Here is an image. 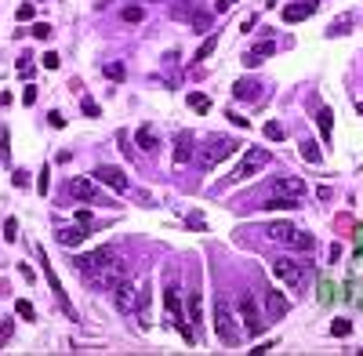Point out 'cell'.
<instances>
[{
  "label": "cell",
  "mask_w": 363,
  "mask_h": 356,
  "mask_svg": "<svg viewBox=\"0 0 363 356\" xmlns=\"http://www.w3.org/2000/svg\"><path fill=\"white\" fill-rule=\"evenodd\" d=\"M95 182H102V185H109V189H116V193L127 189V175L120 171V167H109V164L95 167Z\"/></svg>",
  "instance_id": "obj_9"
},
{
  "label": "cell",
  "mask_w": 363,
  "mask_h": 356,
  "mask_svg": "<svg viewBox=\"0 0 363 356\" xmlns=\"http://www.w3.org/2000/svg\"><path fill=\"white\" fill-rule=\"evenodd\" d=\"M73 262H76V273H84V269H98V265L120 262V251H116L113 244H105V247H95L91 255H80V258H73Z\"/></svg>",
  "instance_id": "obj_6"
},
{
  "label": "cell",
  "mask_w": 363,
  "mask_h": 356,
  "mask_svg": "<svg viewBox=\"0 0 363 356\" xmlns=\"http://www.w3.org/2000/svg\"><path fill=\"white\" fill-rule=\"evenodd\" d=\"M185 102H189L196 113H207V109H211V98H207L204 91H189V98H185Z\"/></svg>",
  "instance_id": "obj_24"
},
{
  "label": "cell",
  "mask_w": 363,
  "mask_h": 356,
  "mask_svg": "<svg viewBox=\"0 0 363 356\" xmlns=\"http://www.w3.org/2000/svg\"><path fill=\"white\" fill-rule=\"evenodd\" d=\"M316 196H319V200H324V204H327V200H331V196H334V193H331V185H319V189H316Z\"/></svg>",
  "instance_id": "obj_44"
},
{
  "label": "cell",
  "mask_w": 363,
  "mask_h": 356,
  "mask_svg": "<svg viewBox=\"0 0 363 356\" xmlns=\"http://www.w3.org/2000/svg\"><path fill=\"white\" fill-rule=\"evenodd\" d=\"M22 102H26V106H33V102H36V88H26V95H22Z\"/></svg>",
  "instance_id": "obj_48"
},
{
  "label": "cell",
  "mask_w": 363,
  "mask_h": 356,
  "mask_svg": "<svg viewBox=\"0 0 363 356\" xmlns=\"http://www.w3.org/2000/svg\"><path fill=\"white\" fill-rule=\"evenodd\" d=\"M287 312H291V302L280 295L276 287H269L265 291V316H269V320H284Z\"/></svg>",
  "instance_id": "obj_10"
},
{
  "label": "cell",
  "mask_w": 363,
  "mask_h": 356,
  "mask_svg": "<svg viewBox=\"0 0 363 356\" xmlns=\"http://www.w3.org/2000/svg\"><path fill=\"white\" fill-rule=\"evenodd\" d=\"M272 273H276V276H284V280H287V284H291L294 291H302V287L309 284V273H312V269H309V262H294V258H276V262H272Z\"/></svg>",
  "instance_id": "obj_3"
},
{
  "label": "cell",
  "mask_w": 363,
  "mask_h": 356,
  "mask_svg": "<svg viewBox=\"0 0 363 356\" xmlns=\"http://www.w3.org/2000/svg\"><path fill=\"white\" fill-rule=\"evenodd\" d=\"M15 229H18V222H15V218H8V222H4V240H8V244L15 240V236H18Z\"/></svg>",
  "instance_id": "obj_39"
},
{
  "label": "cell",
  "mask_w": 363,
  "mask_h": 356,
  "mask_svg": "<svg viewBox=\"0 0 363 356\" xmlns=\"http://www.w3.org/2000/svg\"><path fill=\"white\" fill-rule=\"evenodd\" d=\"M149 295H153V284H142V291H138V312H142V327H153V316H149Z\"/></svg>",
  "instance_id": "obj_21"
},
{
  "label": "cell",
  "mask_w": 363,
  "mask_h": 356,
  "mask_svg": "<svg viewBox=\"0 0 363 356\" xmlns=\"http://www.w3.org/2000/svg\"><path fill=\"white\" fill-rule=\"evenodd\" d=\"M319 305H327V302H334V284H327V280H319Z\"/></svg>",
  "instance_id": "obj_34"
},
{
  "label": "cell",
  "mask_w": 363,
  "mask_h": 356,
  "mask_svg": "<svg viewBox=\"0 0 363 356\" xmlns=\"http://www.w3.org/2000/svg\"><path fill=\"white\" fill-rule=\"evenodd\" d=\"M40 62H44V69H58V66H62V58H58L55 51H48V55H40Z\"/></svg>",
  "instance_id": "obj_38"
},
{
  "label": "cell",
  "mask_w": 363,
  "mask_h": 356,
  "mask_svg": "<svg viewBox=\"0 0 363 356\" xmlns=\"http://www.w3.org/2000/svg\"><path fill=\"white\" fill-rule=\"evenodd\" d=\"M76 222H80V225H88V229H91V222H95V215H91V211H76Z\"/></svg>",
  "instance_id": "obj_42"
},
{
  "label": "cell",
  "mask_w": 363,
  "mask_h": 356,
  "mask_svg": "<svg viewBox=\"0 0 363 356\" xmlns=\"http://www.w3.org/2000/svg\"><path fill=\"white\" fill-rule=\"evenodd\" d=\"M69 193L76 196V200H98V193H95V182H91V178H73V182H69Z\"/></svg>",
  "instance_id": "obj_15"
},
{
  "label": "cell",
  "mask_w": 363,
  "mask_h": 356,
  "mask_svg": "<svg viewBox=\"0 0 363 356\" xmlns=\"http://www.w3.org/2000/svg\"><path fill=\"white\" fill-rule=\"evenodd\" d=\"M36 258H40V269H44V276H48V284H51V291H55V302L66 309V316L69 320H80L76 316V309H73V302H69V295H66V287L58 284V273L51 269V262H48V255H44V247H36Z\"/></svg>",
  "instance_id": "obj_5"
},
{
  "label": "cell",
  "mask_w": 363,
  "mask_h": 356,
  "mask_svg": "<svg viewBox=\"0 0 363 356\" xmlns=\"http://www.w3.org/2000/svg\"><path fill=\"white\" fill-rule=\"evenodd\" d=\"M232 4H236V0H218V11H229Z\"/></svg>",
  "instance_id": "obj_50"
},
{
  "label": "cell",
  "mask_w": 363,
  "mask_h": 356,
  "mask_svg": "<svg viewBox=\"0 0 363 356\" xmlns=\"http://www.w3.org/2000/svg\"><path fill=\"white\" fill-rule=\"evenodd\" d=\"M48 116H51V128H62V124H66V116H62L58 109H55V113H48Z\"/></svg>",
  "instance_id": "obj_47"
},
{
  "label": "cell",
  "mask_w": 363,
  "mask_h": 356,
  "mask_svg": "<svg viewBox=\"0 0 363 356\" xmlns=\"http://www.w3.org/2000/svg\"><path fill=\"white\" fill-rule=\"evenodd\" d=\"M265 164H269V149H265V145H251V149L244 153V160L232 167L229 182H247V178H254Z\"/></svg>",
  "instance_id": "obj_2"
},
{
  "label": "cell",
  "mask_w": 363,
  "mask_h": 356,
  "mask_svg": "<svg viewBox=\"0 0 363 356\" xmlns=\"http://www.w3.org/2000/svg\"><path fill=\"white\" fill-rule=\"evenodd\" d=\"M215 331H218V338H222L225 345H236L240 338H244V327H240L236 312L229 309V302H225L222 295L215 298Z\"/></svg>",
  "instance_id": "obj_1"
},
{
  "label": "cell",
  "mask_w": 363,
  "mask_h": 356,
  "mask_svg": "<svg viewBox=\"0 0 363 356\" xmlns=\"http://www.w3.org/2000/svg\"><path fill=\"white\" fill-rule=\"evenodd\" d=\"M124 22H145V8L142 4H127L124 8Z\"/></svg>",
  "instance_id": "obj_30"
},
{
  "label": "cell",
  "mask_w": 363,
  "mask_h": 356,
  "mask_svg": "<svg viewBox=\"0 0 363 356\" xmlns=\"http://www.w3.org/2000/svg\"><path fill=\"white\" fill-rule=\"evenodd\" d=\"M15 312L22 316V320H36V309H33V302H26V298L15 302Z\"/></svg>",
  "instance_id": "obj_31"
},
{
  "label": "cell",
  "mask_w": 363,
  "mask_h": 356,
  "mask_svg": "<svg viewBox=\"0 0 363 356\" xmlns=\"http://www.w3.org/2000/svg\"><path fill=\"white\" fill-rule=\"evenodd\" d=\"M305 182L302 178H294V175H284V178H276L272 185H269V193L272 196H284V200H302V196H305Z\"/></svg>",
  "instance_id": "obj_8"
},
{
  "label": "cell",
  "mask_w": 363,
  "mask_h": 356,
  "mask_svg": "<svg viewBox=\"0 0 363 356\" xmlns=\"http://www.w3.org/2000/svg\"><path fill=\"white\" fill-rule=\"evenodd\" d=\"M84 236H88V225H69V229H58V244L76 247V244H84Z\"/></svg>",
  "instance_id": "obj_16"
},
{
  "label": "cell",
  "mask_w": 363,
  "mask_h": 356,
  "mask_svg": "<svg viewBox=\"0 0 363 356\" xmlns=\"http://www.w3.org/2000/svg\"><path fill=\"white\" fill-rule=\"evenodd\" d=\"M356 22V15H341L334 26H327V36H341V33H349V26Z\"/></svg>",
  "instance_id": "obj_26"
},
{
  "label": "cell",
  "mask_w": 363,
  "mask_h": 356,
  "mask_svg": "<svg viewBox=\"0 0 363 356\" xmlns=\"http://www.w3.org/2000/svg\"><path fill=\"white\" fill-rule=\"evenodd\" d=\"M232 95H236V98H247V102H258V98H262V84L251 80V76H247V80H236V84H232Z\"/></svg>",
  "instance_id": "obj_14"
},
{
  "label": "cell",
  "mask_w": 363,
  "mask_h": 356,
  "mask_svg": "<svg viewBox=\"0 0 363 356\" xmlns=\"http://www.w3.org/2000/svg\"><path fill=\"white\" fill-rule=\"evenodd\" d=\"M240 312H244V331L247 334H262V327H265V316L258 312V305H254V295H240Z\"/></svg>",
  "instance_id": "obj_7"
},
{
  "label": "cell",
  "mask_w": 363,
  "mask_h": 356,
  "mask_svg": "<svg viewBox=\"0 0 363 356\" xmlns=\"http://www.w3.org/2000/svg\"><path fill=\"white\" fill-rule=\"evenodd\" d=\"M284 244H287V247H294V251H312V247H316V240H312L309 233H302V229H291V236H287Z\"/></svg>",
  "instance_id": "obj_20"
},
{
  "label": "cell",
  "mask_w": 363,
  "mask_h": 356,
  "mask_svg": "<svg viewBox=\"0 0 363 356\" xmlns=\"http://www.w3.org/2000/svg\"><path fill=\"white\" fill-rule=\"evenodd\" d=\"M200 8H204V4H200V0H175V4H171V18H193Z\"/></svg>",
  "instance_id": "obj_19"
},
{
  "label": "cell",
  "mask_w": 363,
  "mask_h": 356,
  "mask_svg": "<svg viewBox=\"0 0 363 356\" xmlns=\"http://www.w3.org/2000/svg\"><path fill=\"white\" fill-rule=\"evenodd\" d=\"M251 51H254L258 58H265V55H272V51H276V44H272V40H258V44H254Z\"/></svg>",
  "instance_id": "obj_37"
},
{
  "label": "cell",
  "mask_w": 363,
  "mask_h": 356,
  "mask_svg": "<svg viewBox=\"0 0 363 356\" xmlns=\"http://www.w3.org/2000/svg\"><path fill=\"white\" fill-rule=\"evenodd\" d=\"M291 229H294V225H287V222H276V225H269V236H272V240H280V244H284L287 236H291Z\"/></svg>",
  "instance_id": "obj_28"
},
{
  "label": "cell",
  "mask_w": 363,
  "mask_h": 356,
  "mask_svg": "<svg viewBox=\"0 0 363 356\" xmlns=\"http://www.w3.org/2000/svg\"><path fill=\"white\" fill-rule=\"evenodd\" d=\"M29 33L36 36V40H51V26H48V22H36V26H33Z\"/></svg>",
  "instance_id": "obj_36"
},
{
  "label": "cell",
  "mask_w": 363,
  "mask_h": 356,
  "mask_svg": "<svg viewBox=\"0 0 363 356\" xmlns=\"http://www.w3.org/2000/svg\"><path fill=\"white\" fill-rule=\"evenodd\" d=\"M269 349H272V342H262V345H254V349H251V356H265Z\"/></svg>",
  "instance_id": "obj_46"
},
{
  "label": "cell",
  "mask_w": 363,
  "mask_h": 356,
  "mask_svg": "<svg viewBox=\"0 0 363 356\" xmlns=\"http://www.w3.org/2000/svg\"><path fill=\"white\" fill-rule=\"evenodd\" d=\"M349 331H352V320H334V324H331V334H334V338H345Z\"/></svg>",
  "instance_id": "obj_35"
},
{
  "label": "cell",
  "mask_w": 363,
  "mask_h": 356,
  "mask_svg": "<svg viewBox=\"0 0 363 356\" xmlns=\"http://www.w3.org/2000/svg\"><path fill=\"white\" fill-rule=\"evenodd\" d=\"M18 18L29 22V18H33V4H22V8H18Z\"/></svg>",
  "instance_id": "obj_45"
},
{
  "label": "cell",
  "mask_w": 363,
  "mask_h": 356,
  "mask_svg": "<svg viewBox=\"0 0 363 356\" xmlns=\"http://www.w3.org/2000/svg\"><path fill=\"white\" fill-rule=\"evenodd\" d=\"M215 44H218V36L211 33V36H207V40H204V44H200V51H196V62H207V58H211V51H215Z\"/></svg>",
  "instance_id": "obj_29"
},
{
  "label": "cell",
  "mask_w": 363,
  "mask_h": 356,
  "mask_svg": "<svg viewBox=\"0 0 363 356\" xmlns=\"http://www.w3.org/2000/svg\"><path fill=\"white\" fill-rule=\"evenodd\" d=\"M164 305H167V320H171V324H182V320H185L182 309H178V291H175L171 284L164 287Z\"/></svg>",
  "instance_id": "obj_18"
},
{
  "label": "cell",
  "mask_w": 363,
  "mask_h": 356,
  "mask_svg": "<svg viewBox=\"0 0 363 356\" xmlns=\"http://www.w3.org/2000/svg\"><path fill=\"white\" fill-rule=\"evenodd\" d=\"M189 160H193V131H178V138H175V164L182 167Z\"/></svg>",
  "instance_id": "obj_12"
},
{
  "label": "cell",
  "mask_w": 363,
  "mask_h": 356,
  "mask_svg": "<svg viewBox=\"0 0 363 356\" xmlns=\"http://www.w3.org/2000/svg\"><path fill=\"white\" fill-rule=\"evenodd\" d=\"M105 76H109V80H124V76H127V69L120 66V62H105Z\"/></svg>",
  "instance_id": "obj_33"
},
{
  "label": "cell",
  "mask_w": 363,
  "mask_h": 356,
  "mask_svg": "<svg viewBox=\"0 0 363 356\" xmlns=\"http://www.w3.org/2000/svg\"><path fill=\"white\" fill-rule=\"evenodd\" d=\"M284 135H287V131H284V124H276V120H269V124H265V138L284 142Z\"/></svg>",
  "instance_id": "obj_32"
},
{
  "label": "cell",
  "mask_w": 363,
  "mask_h": 356,
  "mask_svg": "<svg viewBox=\"0 0 363 356\" xmlns=\"http://www.w3.org/2000/svg\"><path fill=\"white\" fill-rule=\"evenodd\" d=\"M8 338H11V324H4V327H0V345H4Z\"/></svg>",
  "instance_id": "obj_49"
},
{
  "label": "cell",
  "mask_w": 363,
  "mask_h": 356,
  "mask_svg": "<svg viewBox=\"0 0 363 356\" xmlns=\"http://www.w3.org/2000/svg\"><path fill=\"white\" fill-rule=\"evenodd\" d=\"M254 22H258V15H247V18H244V26H240V33H251V29H254Z\"/></svg>",
  "instance_id": "obj_43"
},
{
  "label": "cell",
  "mask_w": 363,
  "mask_h": 356,
  "mask_svg": "<svg viewBox=\"0 0 363 356\" xmlns=\"http://www.w3.org/2000/svg\"><path fill=\"white\" fill-rule=\"evenodd\" d=\"M80 109H84V113H88V116H98V113H102V109H98V102H95V98H84V102H80Z\"/></svg>",
  "instance_id": "obj_40"
},
{
  "label": "cell",
  "mask_w": 363,
  "mask_h": 356,
  "mask_svg": "<svg viewBox=\"0 0 363 356\" xmlns=\"http://www.w3.org/2000/svg\"><path fill=\"white\" fill-rule=\"evenodd\" d=\"M302 156H305L309 164H319V160H324V153H319L316 142H302Z\"/></svg>",
  "instance_id": "obj_27"
},
{
  "label": "cell",
  "mask_w": 363,
  "mask_h": 356,
  "mask_svg": "<svg viewBox=\"0 0 363 356\" xmlns=\"http://www.w3.org/2000/svg\"><path fill=\"white\" fill-rule=\"evenodd\" d=\"M356 109H359V113H363V98H359V102H356Z\"/></svg>",
  "instance_id": "obj_51"
},
{
  "label": "cell",
  "mask_w": 363,
  "mask_h": 356,
  "mask_svg": "<svg viewBox=\"0 0 363 356\" xmlns=\"http://www.w3.org/2000/svg\"><path fill=\"white\" fill-rule=\"evenodd\" d=\"M189 22H193V29H196V33H211V11H207V8H200Z\"/></svg>",
  "instance_id": "obj_23"
},
{
  "label": "cell",
  "mask_w": 363,
  "mask_h": 356,
  "mask_svg": "<svg viewBox=\"0 0 363 356\" xmlns=\"http://www.w3.org/2000/svg\"><path fill=\"white\" fill-rule=\"evenodd\" d=\"M316 0H302V4H287L284 8V22H302V18H309V15H316Z\"/></svg>",
  "instance_id": "obj_13"
},
{
  "label": "cell",
  "mask_w": 363,
  "mask_h": 356,
  "mask_svg": "<svg viewBox=\"0 0 363 356\" xmlns=\"http://www.w3.org/2000/svg\"><path fill=\"white\" fill-rule=\"evenodd\" d=\"M244 66H247V69H258V66H262V58H258L254 51H247V55H244Z\"/></svg>",
  "instance_id": "obj_41"
},
{
  "label": "cell",
  "mask_w": 363,
  "mask_h": 356,
  "mask_svg": "<svg viewBox=\"0 0 363 356\" xmlns=\"http://www.w3.org/2000/svg\"><path fill=\"white\" fill-rule=\"evenodd\" d=\"M316 124H319V131H324V138H331V128H334V113H331V109H319V113H316Z\"/></svg>",
  "instance_id": "obj_25"
},
{
  "label": "cell",
  "mask_w": 363,
  "mask_h": 356,
  "mask_svg": "<svg viewBox=\"0 0 363 356\" xmlns=\"http://www.w3.org/2000/svg\"><path fill=\"white\" fill-rule=\"evenodd\" d=\"M113 302H116V309L120 312H131V309H138V295H135V287L127 284V276L120 280L116 287H113Z\"/></svg>",
  "instance_id": "obj_11"
},
{
  "label": "cell",
  "mask_w": 363,
  "mask_h": 356,
  "mask_svg": "<svg viewBox=\"0 0 363 356\" xmlns=\"http://www.w3.org/2000/svg\"><path fill=\"white\" fill-rule=\"evenodd\" d=\"M236 149H240V142H236V138H229V135H211L200 156H204V164H207V167H215V164H222V160H225V156H232Z\"/></svg>",
  "instance_id": "obj_4"
},
{
  "label": "cell",
  "mask_w": 363,
  "mask_h": 356,
  "mask_svg": "<svg viewBox=\"0 0 363 356\" xmlns=\"http://www.w3.org/2000/svg\"><path fill=\"white\" fill-rule=\"evenodd\" d=\"M135 138H138V149H142V153H153V156H156V149H160V138H156V131H153L149 124H142Z\"/></svg>",
  "instance_id": "obj_17"
},
{
  "label": "cell",
  "mask_w": 363,
  "mask_h": 356,
  "mask_svg": "<svg viewBox=\"0 0 363 356\" xmlns=\"http://www.w3.org/2000/svg\"><path fill=\"white\" fill-rule=\"evenodd\" d=\"M189 320L193 324H204V298H200V291L189 295Z\"/></svg>",
  "instance_id": "obj_22"
}]
</instances>
